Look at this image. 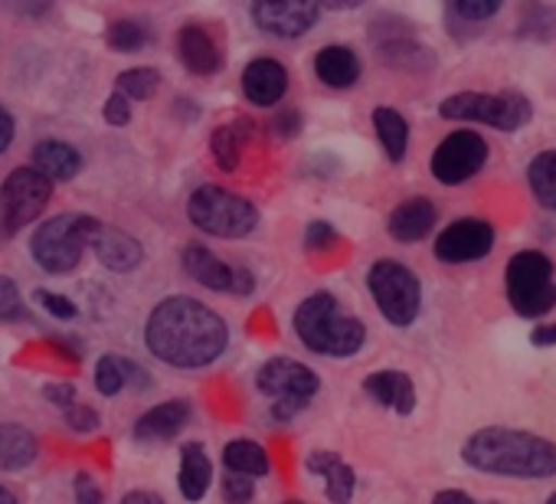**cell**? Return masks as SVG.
Masks as SVG:
<instances>
[{"label": "cell", "instance_id": "1", "mask_svg": "<svg viewBox=\"0 0 556 504\" xmlns=\"http://www.w3.org/2000/svg\"><path fill=\"white\" fill-rule=\"evenodd\" d=\"M148 351L174 370H200L223 357L229 344L226 322L190 295H170L154 305L144 325Z\"/></svg>", "mask_w": 556, "mask_h": 504}, {"label": "cell", "instance_id": "2", "mask_svg": "<svg viewBox=\"0 0 556 504\" xmlns=\"http://www.w3.org/2000/svg\"><path fill=\"white\" fill-rule=\"evenodd\" d=\"M462 458L491 475L510 478H549L556 475V445L549 439L517 429H481L462 445Z\"/></svg>", "mask_w": 556, "mask_h": 504}, {"label": "cell", "instance_id": "3", "mask_svg": "<svg viewBox=\"0 0 556 504\" xmlns=\"http://www.w3.org/2000/svg\"><path fill=\"white\" fill-rule=\"evenodd\" d=\"M295 335L308 351L325 357H354L367 341L364 322L344 315L331 292H315L299 305Z\"/></svg>", "mask_w": 556, "mask_h": 504}, {"label": "cell", "instance_id": "4", "mask_svg": "<svg viewBox=\"0 0 556 504\" xmlns=\"http://www.w3.org/2000/svg\"><path fill=\"white\" fill-rule=\"evenodd\" d=\"M102 223L89 213H60L47 219L34 239H30V256L34 263L50 276H66L83 263V252L92 242V232Z\"/></svg>", "mask_w": 556, "mask_h": 504}, {"label": "cell", "instance_id": "5", "mask_svg": "<svg viewBox=\"0 0 556 504\" xmlns=\"http://www.w3.org/2000/svg\"><path fill=\"white\" fill-rule=\"evenodd\" d=\"M255 390L271 403L275 423H292L302 416L321 390V380L312 367L292 357H271L255 374Z\"/></svg>", "mask_w": 556, "mask_h": 504}, {"label": "cell", "instance_id": "6", "mask_svg": "<svg viewBox=\"0 0 556 504\" xmlns=\"http://www.w3.org/2000/svg\"><path fill=\"white\" fill-rule=\"evenodd\" d=\"M187 216L197 229L219 236V239H242L258 223V210L245 197H239L226 187H213V184L193 190V197L187 203Z\"/></svg>", "mask_w": 556, "mask_h": 504}, {"label": "cell", "instance_id": "7", "mask_svg": "<svg viewBox=\"0 0 556 504\" xmlns=\"http://www.w3.org/2000/svg\"><path fill=\"white\" fill-rule=\"evenodd\" d=\"M507 299L517 315L540 318L556 305V286H553V263L536 249L517 252L507 263Z\"/></svg>", "mask_w": 556, "mask_h": 504}, {"label": "cell", "instance_id": "8", "mask_svg": "<svg viewBox=\"0 0 556 504\" xmlns=\"http://www.w3.org/2000/svg\"><path fill=\"white\" fill-rule=\"evenodd\" d=\"M367 286H370L377 308L383 312L390 325L406 328L416 322L419 305H422V289H419V279L403 263H393V260L374 263L367 273Z\"/></svg>", "mask_w": 556, "mask_h": 504}, {"label": "cell", "instance_id": "9", "mask_svg": "<svg viewBox=\"0 0 556 504\" xmlns=\"http://www.w3.org/2000/svg\"><path fill=\"white\" fill-rule=\"evenodd\" d=\"M439 115L452 122H478L501 131H517L530 122V102L517 92H504V96L458 92L439 105Z\"/></svg>", "mask_w": 556, "mask_h": 504}, {"label": "cell", "instance_id": "10", "mask_svg": "<svg viewBox=\"0 0 556 504\" xmlns=\"http://www.w3.org/2000/svg\"><path fill=\"white\" fill-rule=\"evenodd\" d=\"M53 197V180H47L37 167H17L0 184V236H17L30 226Z\"/></svg>", "mask_w": 556, "mask_h": 504}, {"label": "cell", "instance_id": "11", "mask_svg": "<svg viewBox=\"0 0 556 504\" xmlns=\"http://www.w3.org/2000/svg\"><path fill=\"white\" fill-rule=\"evenodd\" d=\"M180 263H184V273L210 292H226V295H239V299L255 292V279L249 269L226 266L219 256H213L206 245H197V242L187 245L180 252Z\"/></svg>", "mask_w": 556, "mask_h": 504}, {"label": "cell", "instance_id": "12", "mask_svg": "<svg viewBox=\"0 0 556 504\" xmlns=\"http://www.w3.org/2000/svg\"><path fill=\"white\" fill-rule=\"evenodd\" d=\"M318 0H252V24L278 40H299L318 24Z\"/></svg>", "mask_w": 556, "mask_h": 504}, {"label": "cell", "instance_id": "13", "mask_svg": "<svg viewBox=\"0 0 556 504\" xmlns=\"http://www.w3.org/2000/svg\"><path fill=\"white\" fill-rule=\"evenodd\" d=\"M488 161V141L475 131H452L432 154V177L439 184H462L475 177Z\"/></svg>", "mask_w": 556, "mask_h": 504}, {"label": "cell", "instance_id": "14", "mask_svg": "<svg viewBox=\"0 0 556 504\" xmlns=\"http://www.w3.org/2000/svg\"><path fill=\"white\" fill-rule=\"evenodd\" d=\"M494 245V226L484 219H455L435 239V256L442 263H475Z\"/></svg>", "mask_w": 556, "mask_h": 504}, {"label": "cell", "instance_id": "15", "mask_svg": "<svg viewBox=\"0 0 556 504\" xmlns=\"http://www.w3.org/2000/svg\"><path fill=\"white\" fill-rule=\"evenodd\" d=\"M92 252H96V260L105 266V269H112V273H131V269H138L141 266V260H144V249H141V242L131 236V232H125V229H115V226H99L96 232H92Z\"/></svg>", "mask_w": 556, "mask_h": 504}, {"label": "cell", "instance_id": "16", "mask_svg": "<svg viewBox=\"0 0 556 504\" xmlns=\"http://www.w3.org/2000/svg\"><path fill=\"white\" fill-rule=\"evenodd\" d=\"M286 89H289V73L278 60L258 56L242 73V92L258 109H271L275 102H282Z\"/></svg>", "mask_w": 556, "mask_h": 504}, {"label": "cell", "instance_id": "17", "mask_svg": "<svg viewBox=\"0 0 556 504\" xmlns=\"http://www.w3.org/2000/svg\"><path fill=\"white\" fill-rule=\"evenodd\" d=\"M190 413L193 406L187 400H164L138 416V423L131 426V436L135 442H167L184 432V426L190 423Z\"/></svg>", "mask_w": 556, "mask_h": 504}, {"label": "cell", "instance_id": "18", "mask_svg": "<svg viewBox=\"0 0 556 504\" xmlns=\"http://www.w3.org/2000/svg\"><path fill=\"white\" fill-rule=\"evenodd\" d=\"M96 387H99L102 396H118L125 387H135L138 393H148L151 390V374L141 364H135V361H128L122 354H105L96 364Z\"/></svg>", "mask_w": 556, "mask_h": 504}, {"label": "cell", "instance_id": "19", "mask_svg": "<svg viewBox=\"0 0 556 504\" xmlns=\"http://www.w3.org/2000/svg\"><path fill=\"white\" fill-rule=\"evenodd\" d=\"M177 56H180V63H184L193 76H213V73H219V66H223V56H219L216 40H213L203 27H197V24H187V27L177 34Z\"/></svg>", "mask_w": 556, "mask_h": 504}, {"label": "cell", "instance_id": "20", "mask_svg": "<svg viewBox=\"0 0 556 504\" xmlns=\"http://www.w3.org/2000/svg\"><path fill=\"white\" fill-rule=\"evenodd\" d=\"M364 390L370 400L393 410L396 416H409L416 410V387L403 370H377L364 380Z\"/></svg>", "mask_w": 556, "mask_h": 504}, {"label": "cell", "instance_id": "21", "mask_svg": "<svg viewBox=\"0 0 556 504\" xmlns=\"http://www.w3.org/2000/svg\"><path fill=\"white\" fill-rule=\"evenodd\" d=\"M210 484H213V462H210L206 449L200 442H187L180 449V468H177V488H180L184 501H190V504L203 501Z\"/></svg>", "mask_w": 556, "mask_h": 504}, {"label": "cell", "instance_id": "22", "mask_svg": "<svg viewBox=\"0 0 556 504\" xmlns=\"http://www.w3.org/2000/svg\"><path fill=\"white\" fill-rule=\"evenodd\" d=\"M308 471L325 478V494H328V501L348 504V501L354 497L357 475H354V468H351L341 455H334V452H312V455H308Z\"/></svg>", "mask_w": 556, "mask_h": 504}, {"label": "cell", "instance_id": "23", "mask_svg": "<svg viewBox=\"0 0 556 504\" xmlns=\"http://www.w3.org/2000/svg\"><path fill=\"white\" fill-rule=\"evenodd\" d=\"M435 226V203L426 197H413L390 213V236L396 242H419Z\"/></svg>", "mask_w": 556, "mask_h": 504}, {"label": "cell", "instance_id": "24", "mask_svg": "<svg viewBox=\"0 0 556 504\" xmlns=\"http://www.w3.org/2000/svg\"><path fill=\"white\" fill-rule=\"evenodd\" d=\"M34 167L47 180H73L83 171V154L66 141L47 138L34 148Z\"/></svg>", "mask_w": 556, "mask_h": 504}, {"label": "cell", "instance_id": "25", "mask_svg": "<svg viewBox=\"0 0 556 504\" xmlns=\"http://www.w3.org/2000/svg\"><path fill=\"white\" fill-rule=\"evenodd\" d=\"M40 455V442L27 426L17 423H0V468L4 471H21L34 465Z\"/></svg>", "mask_w": 556, "mask_h": 504}, {"label": "cell", "instance_id": "26", "mask_svg": "<svg viewBox=\"0 0 556 504\" xmlns=\"http://www.w3.org/2000/svg\"><path fill=\"white\" fill-rule=\"evenodd\" d=\"M315 76L331 89H351L361 79V60L348 47H325L315 56Z\"/></svg>", "mask_w": 556, "mask_h": 504}, {"label": "cell", "instance_id": "27", "mask_svg": "<svg viewBox=\"0 0 556 504\" xmlns=\"http://www.w3.org/2000/svg\"><path fill=\"white\" fill-rule=\"evenodd\" d=\"M223 465L226 471H239L245 478H265L271 471V458L255 439H229L223 449Z\"/></svg>", "mask_w": 556, "mask_h": 504}, {"label": "cell", "instance_id": "28", "mask_svg": "<svg viewBox=\"0 0 556 504\" xmlns=\"http://www.w3.org/2000/svg\"><path fill=\"white\" fill-rule=\"evenodd\" d=\"M374 128H377V138H380L387 158H390L393 164H400V161L406 158V144H409V125H406V118H403L396 109L380 105V109L374 112Z\"/></svg>", "mask_w": 556, "mask_h": 504}, {"label": "cell", "instance_id": "29", "mask_svg": "<svg viewBox=\"0 0 556 504\" xmlns=\"http://www.w3.org/2000/svg\"><path fill=\"white\" fill-rule=\"evenodd\" d=\"M245 141H249V122H232V125H219L210 138V151L216 158V164L223 171H236L239 161H242V151H245Z\"/></svg>", "mask_w": 556, "mask_h": 504}, {"label": "cell", "instance_id": "30", "mask_svg": "<svg viewBox=\"0 0 556 504\" xmlns=\"http://www.w3.org/2000/svg\"><path fill=\"white\" fill-rule=\"evenodd\" d=\"M527 180H530V190H533L536 203L546 206V210H556V151H540L530 161Z\"/></svg>", "mask_w": 556, "mask_h": 504}, {"label": "cell", "instance_id": "31", "mask_svg": "<svg viewBox=\"0 0 556 504\" xmlns=\"http://www.w3.org/2000/svg\"><path fill=\"white\" fill-rule=\"evenodd\" d=\"M157 86H161V73L157 70H148V66H138V70H125L122 76H118V92L131 102H144V99H151L154 92H157Z\"/></svg>", "mask_w": 556, "mask_h": 504}, {"label": "cell", "instance_id": "32", "mask_svg": "<svg viewBox=\"0 0 556 504\" xmlns=\"http://www.w3.org/2000/svg\"><path fill=\"white\" fill-rule=\"evenodd\" d=\"M105 40L118 53H138L148 43V27L138 21H115L105 34Z\"/></svg>", "mask_w": 556, "mask_h": 504}, {"label": "cell", "instance_id": "33", "mask_svg": "<svg viewBox=\"0 0 556 504\" xmlns=\"http://www.w3.org/2000/svg\"><path fill=\"white\" fill-rule=\"evenodd\" d=\"M24 318H27V305H24V295H21L17 282L11 276H0V322L14 325V322H24Z\"/></svg>", "mask_w": 556, "mask_h": 504}, {"label": "cell", "instance_id": "34", "mask_svg": "<svg viewBox=\"0 0 556 504\" xmlns=\"http://www.w3.org/2000/svg\"><path fill=\"white\" fill-rule=\"evenodd\" d=\"M504 0H448V14L468 21V24H481L491 21L501 11Z\"/></svg>", "mask_w": 556, "mask_h": 504}, {"label": "cell", "instance_id": "35", "mask_svg": "<svg viewBox=\"0 0 556 504\" xmlns=\"http://www.w3.org/2000/svg\"><path fill=\"white\" fill-rule=\"evenodd\" d=\"M219 491H223V501H226V504H249L252 494H255L252 478H245V475H239V471H226Z\"/></svg>", "mask_w": 556, "mask_h": 504}, {"label": "cell", "instance_id": "36", "mask_svg": "<svg viewBox=\"0 0 556 504\" xmlns=\"http://www.w3.org/2000/svg\"><path fill=\"white\" fill-rule=\"evenodd\" d=\"M66 413V426L73 429V432H96L99 429V413L92 410V406H86V403H73V406H66L63 410Z\"/></svg>", "mask_w": 556, "mask_h": 504}, {"label": "cell", "instance_id": "37", "mask_svg": "<svg viewBox=\"0 0 556 504\" xmlns=\"http://www.w3.org/2000/svg\"><path fill=\"white\" fill-rule=\"evenodd\" d=\"M37 302L53 315V318H60V322H73L76 315H79V308H76V302H70L66 295H56V292H47V289H40L37 292Z\"/></svg>", "mask_w": 556, "mask_h": 504}, {"label": "cell", "instance_id": "38", "mask_svg": "<svg viewBox=\"0 0 556 504\" xmlns=\"http://www.w3.org/2000/svg\"><path fill=\"white\" fill-rule=\"evenodd\" d=\"M73 504H105V497H102V488H99V481L89 475V471H79L76 478H73Z\"/></svg>", "mask_w": 556, "mask_h": 504}, {"label": "cell", "instance_id": "39", "mask_svg": "<svg viewBox=\"0 0 556 504\" xmlns=\"http://www.w3.org/2000/svg\"><path fill=\"white\" fill-rule=\"evenodd\" d=\"M338 242V232H334V226L331 223H312L308 226V232H305V245L312 249V252H325V249H331Z\"/></svg>", "mask_w": 556, "mask_h": 504}, {"label": "cell", "instance_id": "40", "mask_svg": "<svg viewBox=\"0 0 556 504\" xmlns=\"http://www.w3.org/2000/svg\"><path fill=\"white\" fill-rule=\"evenodd\" d=\"M105 122L109 125H128L131 122V102L122 92L105 99Z\"/></svg>", "mask_w": 556, "mask_h": 504}, {"label": "cell", "instance_id": "41", "mask_svg": "<svg viewBox=\"0 0 556 504\" xmlns=\"http://www.w3.org/2000/svg\"><path fill=\"white\" fill-rule=\"evenodd\" d=\"M299 125H302V118H299L295 109H286V112H278V115L271 118V131H275L278 138H295V135H299Z\"/></svg>", "mask_w": 556, "mask_h": 504}, {"label": "cell", "instance_id": "42", "mask_svg": "<svg viewBox=\"0 0 556 504\" xmlns=\"http://www.w3.org/2000/svg\"><path fill=\"white\" fill-rule=\"evenodd\" d=\"M47 400L56 403L60 410L76 403V387L73 383H47Z\"/></svg>", "mask_w": 556, "mask_h": 504}, {"label": "cell", "instance_id": "43", "mask_svg": "<svg viewBox=\"0 0 556 504\" xmlns=\"http://www.w3.org/2000/svg\"><path fill=\"white\" fill-rule=\"evenodd\" d=\"M14 141V118L8 109H0V154H4Z\"/></svg>", "mask_w": 556, "mask_h": 504}, {"label": "cell", "instance_id": "44", "mask_svg": "<svg viewBox=\"0 0 556 504\" xmlns=\"http://www.w3.org/2000/svg\"><path fill=\"white\" fill-rule=\"evenodd\" d=\"M122 504H167L161 494H154V491H144V488H138V491H128L125 497H122Z\"/></svg>", "mask_w": 556, "mask_h": 504}, {"label": "cell", "instance_id": "45", "mask_svg": "<svg viewBox=\"0 0 556 504\" xmlns=\"http://www.w3.org/2000/svg\"><path fill=\"white\" fill-rule=\"evenodd\" d=\"M435 504H475L465 491H439L435 494Z\"/></svg>", "mask_w": 556, "mask_h": 504}, {"label": "cell", "instance_id": "46", "mask_svg": "<svg viewBox=\"0 0 556 504\" xmlns=\"http://www.w3.org/2000/svg\"><path fill=\"white\" fill-rule=\"evenodd\" d=\"M533 344H536V348H549V344H556V325H549V328H536V331H533Z\"/></svg>", "mask_w": 556, "mask_h": 504}, {"label": "cell", "instance_id": "47", "mask_svg": "<svg viewBox=\"0 0 556 504\" xmlns=\"http://www.w3.org/2000/svg\"><path fill=\"white\" fill-rule=\"evenodd\" d=\"M318 4H325V8H331V11H354V8L364 4V0H318Z\"/></svg>", "mask_w": 556, "mask_h": 504}, {"label": "cell", "instance_id": "48", "mask_svg": "<svg viewBox=\"0 0 556 504\" xmlns=\"http://www.w3.org/2000/svg\"><path fill=\"white\" fill-rule=\"evenodd\" d=\"M0 504H17L14 491H11V488H4V484H0Z\"/></svg>", "mask_w": 556, "mask_h": 504}, {"label": "cell", "instance_id": "49", "mask_svg": "<svg viewBox=\"0 0 556 504\" xmlns=\"http://www.w3.org/2000/svg\"><path fill=\"white\" fill-rule=\"evenodd\" d=\"M546 504H556V491H553V494H549V501H546Z\"/></svg>", "mask_w": 556, "mask_h": 504}, {"label": "cell", "instance_id": "50", "mask_svg": "<svg viewBox=\"0 0 556 504\" xmlns=\"http://www.w3.org/2000/svg\"><path fill=\"white\" fill-rule=\"evenodd\" d=\"M286 504H302V501H286Z\"/></svg>", "mask_w": 556, "mask_h": 504}]
</instances>
